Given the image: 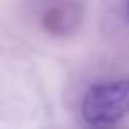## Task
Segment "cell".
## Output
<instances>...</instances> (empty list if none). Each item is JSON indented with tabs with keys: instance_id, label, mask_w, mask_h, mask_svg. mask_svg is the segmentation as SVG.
Here are the masks:
<instances>
[{
	"instance_id": "obj_3",
	"label": "cell",
	"mask_w": 129,
	"mask_h": 129,
	"mask_svg": "<svg viewBox=\"0 0 129 129\" xmlns=\"http://www.w3.org/2000/svg\"><path fill=\"white\" fill-rule=\"evenodd\" d=\"M127 8H129V6H127Z\"/></svg>"
},
{
	"instance_id": "obj_2",
	"label": "cell",
	"mask_w": 129,
	"mask_h": 129,
	"mask_svg": "<svg viewBox=\"0 0 129 129\" xmlns=\"http://www.w3.org/2000/svg\"><path fill=\"white\" fill-rule=\"evenodd\" d=\"M42 28L52 36H69L81 22V8L75 2H58L42 12Z\"/></svg>"
},
{
	"instance_id": "obj_1",
	"label": "cell",
	"mask_w": 129,
	"mask_h": 129,
	"mask_svg": "<svg viewBox=\"0 0 129 129\" xmlns=\"http://www.w3.org/2000/svg\"><path fill=\"white\" fill-rule=\"evenodd\" d=\"M83 119L93 125H113L129 113V79L91 87L81 105Z\"/></svg>"
}]
</instances>
